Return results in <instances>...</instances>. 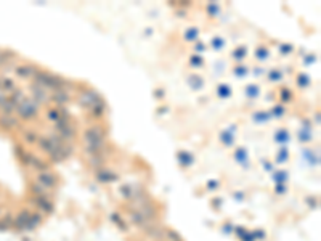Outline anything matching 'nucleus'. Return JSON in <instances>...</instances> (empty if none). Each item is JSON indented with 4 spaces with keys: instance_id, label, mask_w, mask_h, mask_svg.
Wrapping results in <instances>:
<instances>
[{
    "instance_id": "obj_8",
    "label": "nucleus",
    "mask_w": 321,
    "mask_h": 241,
    "mask_svg": "<svg viewBox=\"0 0 321 241\" xmlns=\"http://www.w3.org/2000/svg\"><path fill=\"white\" fill-rule=\"evenodd\" d=\"M50 100L57 103L58 106H64V103H68L71 100V95L68 90L64 89H58V90H53L52 95H50Z\"/></svg>"
},
{
    "instance_id": "obj_9",
    "label": "nucleus",
    "mask_w": 321,
    "mask_h": 241,
    "mask_svg": "<svg viewBox=\"0 0 321 241\" xmlns=\"http://www.w3.org/2000/svg\"><path fill=\"white\" fill-rule=\"evenodd\" d=\"M88 111H90V114H92V116L95 118V119L103 118V114L106 113V101L103 100L101 95H100V97L97 98V101L93 103L92 108L88 109Z\"/></svg>"
},
{
    "instance_id": "obj_7",
    "label": "nucleus",
    "mask_w": 321,
    "mask_h": 241,
    "mask_svg": "<svg viewBox=\"0 0 321 241\" xmlns=\"http://www.w3.org/2000/svg\"><path fill=\"white\" fill-rule=\"evenodd\" d=\"M15 73L18 74L21 79H34L36 74L39 73V69L34 64H21V66L15 68Z\"/></svg>"
},
{
    "instance_id": "obj_5",
    "label": "nucleus",
    "mask_w": 321,
    "mask_h": 241,
    "mask_svg": "<svg viewBox=\"0 0 321 241\" xmlns=\"http://www.w3.org/2000/svg\"><path fill=\"white\" fill-rule=\"evenodd\" d=\"M31 201L37 206L39 211L45 212V214H52L53 209H55V204H53V201H52V196H32Z\"/></svg>"
},
{
    "instance_id": "obj_31",
    "label": "nucleus",
    "mask_w": 321,
    "mask_h": 241,
    "mask_svg": "<svg viewBox=\"0 0 321 241\" xmlns=\"http://www.w3.org/2000/svg\"><path fill=\"white\" fill-rule=\"evenodd\" d=\"M191 64H196V66H195V68H198V66H201V64H202V60H201V58H199V57H193V58H191Z\"/></svg>"
},
{
    "instance_id": "obj_28",
    "label": "nucleus",
    "mask_w": 321,
    "mask_h": 241,
    "mask_svg": "<svg viewBox=\"0 0 321 241\" xmlns=\"http://www.w3.org/2000/svg\"><path fill=\"white\" fill-rule=\"evenodd\" d=\"M280 97H281V100L283 101H287V100H291L292 98V95H291V90H287V89H283L280 92Z\"/></svg>"
},
{
    "instance_id": "obj_4",
    "label": "nucleus",
    "mask_w": 321,
    "mask_h": 241,
    "mask_svg": "<svg viewBox=\"0 0 321 241\" xmlns=\"http://www.w3.org/2000/svg\"><path fill=\"white\" fill-rule=\"evenodd\" d=\"M98 97H100V94H98L97 90L88 89V90L80 92L79 97H77V103H79V106H80V108L90 109L93 103L97 101V98H98Z\"/></svg>"
},
{
    "instance_id": "obj_16",
    "label": "nucleus",
    "mask_w": 321,
    "mask_h": 241,
    "mask_svg": "<svg viewBox=\"0 0 321 241\" xmlns=\"http://www.w3.org/2000/svg\"><path fill=\"white\" fill-rule=\"evenodd\" d=\"M275 140L278 141L280 145H286L287 141H289V134H287L284 129H281L275 134Z\"/></svg>"
},
{
    "instance_id": "obj_25",
    "label": "nucleus",
    "mask_w": 321,
    "mask_h": 241,
    "mask_svg": "<svg viewBox=\"0 0 321 241\" xmlns=\"http://www.w3.org/2000/svg\"><path fill=\"white\" fill-rule=\"evenodd\" d=\"M247 71H249V69L244 66V64H240V66H236V68H235V74H236V76H240V78H244V76L247 74Z\"/></svg>"
},
{
    "instance_id": "obj_12",
    "label": "nucleus",
    "mask_w": 321,
    "mask_h": 241,
    "mask_svg": "<svg viewBox=\"0 0 321 241\" xmlns=\"http://www.w3.org/2000/svg\"><path fill=\"white\" fill-rule=\"evenodd\" d=\"M97 179L101 183H108V182H113V180L118 179V175L111 171H108V169L101 167V169H97Z\"/></svg>"
},
{
    "instance_id": "obj_20",
    "label": "nucleus",
    "mask_w": 321,
    "mask_h": 241,
    "mask_svg": "<svg viewBox=\"0 0 321 241\" xmlns=\"http://www.w3.org/2000/svg\"><path fill=\"white\" fill-rule=\"evenodd\" d=\"M299 139H301L302 143H305L310 139H312V132H310V127H302L301 132H299Z\"/></svg>"
},
{
    "instance_id": "obj_32",
    "label": "nucleus",
    "mask_w": 321,
    "mask_h": 241,
    "mask_svg": "<svg viewBox=\"0 0 321 241\" xmlns=\"http://www.w3.org/2000/svg\"><path fill=\"white\" fill-rule=\"evenodd\" d=\"M273 113L276 114V116H283V114H284V108H283V106L275 108V109H273Z\"/></svg>"
},
{
    "instance_id": "obj_26",
    "label": "nucleus",
    "mask_w": 321,
    "mask_h": 241,
    "mask_svg": "<svg viewBox=\"0 0 321 241\" xmlns=\"http://www.w3.org/2000/svg\"><path fill=\"white\" fill-rule=\"evenodd\" d=\"M230 92H231V89L228 85H220L219 87V95L220 97H230Z\"/></svg>"
},
{
    "instance_id": "obj_21",
    "label": "nucleus",
    "mask_w": 321,
    "mask_h": 241,
    "mask_svg": "<svg viewBox=\"0 0 321 241\" xmlns=\"http://www.w3.org/2000/svg\"><path fill=\"white\" fill-rule=\"evenodd\" d=\"M283 79V74H281V71H278V69H272L268 73V80L270 82H278V80H281Z\"/></svg>"
},
{
    "instance_id": "obj_23",
    "label": "nucleus",
    "mask_w": 321,
    "mask_h": 241,
    "mask_svg": "<svg viewBox=\"0 0 321 241\" xmlns=\"http://www.w3.org/2000/svg\"><path fill=\"white\" fill-rule=\"evenodd\" d=\"M297 84H299V87H302V89H305V87H308V85H310V79H308V76L301 74V76H299V79H297Z\"/></svg>"
},
{
    "instance_id": "obj_2",
    "label": "nucleus",
    "mask_w": 321,
    "mask_h": 241,
    "mask_svg": "<svg viewBox=\"0 0 321 241\" xmlns=\"http://www.w3.org/2000/svg\"><path fill=\"white\" fill-rule=\"evenodd\" d=\"M39 111H40V105L32 100V98H26L23 103H20L18 106H16V113H18L20 119L23 120H31L39 116Z\"/></svg>"
},
{
    "instance_id": "obj_14",
    "label": "nucleus",
    "mask_w": 321,
    "mask_h": 241,
    "mask_svg": "<svg viewBox=\"0 0 321 241\" xmlns=\"http://www.w3.org/2000/svg\"><path fill=\"white\" fill-rule=\"evenodd\" d=\"M15 89H16V85H15L13 79H10V78H0V90L5 92V94H7V92H10V94H12Z\"/></svg>"
},
{
    "instance_id": "obj_24",
    "label": "nucleus",
    "mask_w": 321,
    "mask_h": 241,
    "mask_svg": "<svg viewBox=\"0 0 321 241\" xmlns=\"http://www.w3.org/2000/svg\"><path fill=\"white\" fill-rule=\"evenodd\" d=\"M247 160V151L244 150V148H240V150L236 151V161H246Z\"/></svg>"
},
{
    "instance_id": "obj_3",
    "label": "nucleus",
    "mask_w": 321,
    "mask_h": 241,
    "mask_svg": "<svg viewBox=\"0 0 321 241\" xmlns=\"http://www.w3.org/2000/svg\"><path fill=\"white\" fill-rule=\"evenodd\" d=\"M36 182L39 185H42V187L45 188L47 191H52V190H55V188L58 187V179H57V175H55L52 171L39 172Z\"/></svg>"
},
{
    "instance_id": "obj_11",
    "label": "nucleus",
    "mask_w": 321,
    "mask_h": 241,
    "mask_svg": "<svg viewBox=\"0 0 321 241\" xmlns=\"http://www.w3.org/2000/svg\"><path fill=\"white\" fill-rule=\"evenodd\" d=\"M20 120L18 118H13V114H2L0 116V127L5 130H12L15 127H18Z\"/></svg>"
},
{
    "instance_id": "obj_1",
    "label": "nucleus",
    "mask_w": 321,
    "mask_h": 241,
    "mask_svg": "<svg viewBox=\"0 0 321 241\" xmlns=\"http://www.w3.org/2000/svg\"><path fill=\"white\" fill-rule=\"evenodd\" d=\"M84 145L88 156L101 155L106 148V129L103 125H90L84 132Z\"/></svg>"
},
{
    "instance_id": "obj_10",
    "label": "nucleus",
    "mask_w": 321,
    "mask_h": 241,
    "mask_svg": "<svg viewBox=\"0 0 321 241\" xmlns=\"http://www.w3.org/2000/svg\"><path fill=\"white\" fill-rule=\"evenodd\" d=\"M29 216H31V211H27V209L21 211L18 216L13 217V228L27 230V221H29Z\"/></svg>"
},
{
    "instance_id": "obj_22",
    "label": "nucleus",
    "mask_w": 321,
    "mask_h": 241,
    "mask_svg": "<svg viewBox=\"0 0 321 241\" xmlns=\"http://www.w3.org/2000/svg\"><path fill=\"white\" fill-rule=\"evenodd\" d=\"M210 45H212L214 50H222V48L225 47V40L222 39V37H215V39L210 42Z\"/></svg>"
},
{
    "instance_id": "obj_29",
    "label": "nucleus",
    "mask_w": 321,
    "mask_h": 241,
    "mask_svg": "<svg viewBox=\"0 0 321 241\" xmlns=\"http://www.w3.org/2000/svg\"><path fill=\"white\" fill-rule=\"evenodd\" d=\"M233 57H235L236 60H242V58H246V48H240V50H235Z\"/></svg>"
},
{
    "instance_id": "obj_33",
    "label": "nucleus",
    "mask_w": 321,
    "mask_h": 241,
    "mask_svg": "<svg viewBox=\"0 0 321 241\" xmlns=\"http://www.w3.org/2000/svg\"><path fill=\"white\" fill-rule=\"evenodd\" d=\"M291 50H292V47L287 45V43H286V45H281V53H283V55H287V52H291Z\"/></svg>"
},
{
    "instance_id": "obj_30",
    "label": "nucleus",
    "mask_w": 321,
    "mask_h": 241,
    "mask_svg": "<svg viewBox=\"0 0 321 241\" xmlns=\"http://www.w3.org/2000/svg\"><path fill=\"white\" fill-rule=\"evenodd\" d=\"M256 57H257L259 60H265V58L268 57V50H267V48H259Z\"/></svg>"
},
{
    "instance_id": "obj_13",
    "label": "nucleus",
    "mask_w": 321,
    "mask_h": 241,
    "mask_svg": "<svg viewBox=\"0 0 321 241\" xmlns=\"http://www.w3.org/2000/svg\"><path fill=\"white\" fill-rule=\"evenodd\" d=\"M57 134H58L60 137H61V139H63L64 141H68V140H71V139H74V135H76V129H74L71 124H68V125H64V127L58 129V130H57Z\"/></svg>"
},
{
    "instance_id": "obj_6",
    "label": "nucleus",
    "mask_w": 321,
    "mask_h": 241,
    "mask_svg": "<svg viewBox=\"0 0 321 241\" xmlns=\"http://www.w3.org/2000/svg\"><path fill=\"white\" fill-rule=\"evenodd\" d=\"M31 90H32V100H36L39 105L50 101V95L47 94L48 90L42 89L40 85H37V84H34V82H32V84H31Z\"/></svg>"
},
{
    "instance_id": "obj_15",
    "label": "nucleus",
    "mask_w": 321,
    "mask_h": 241,
    "mask_svg": "<svg viewBox=\"0 0 321 241\" xmlns=\"http://www.w3.org/2000/svg\"><path fill=\"white\" fill-rule=\"evenodd\" d=\"M23 135H24V141H26L27 145L37 143V141H39V134L36 132V130H32V129H27V130H24Z\"/></svg>"
},
{
    "instance_id": "obj_19",
    "label": "nucleus",
    "mask_w": 321,
    "mask_h": 241,
    "mask_svg": "<svg viewBox=\"0 0 321 241\" xmlns=\"http://www.w3.org/2000/svg\"><path fill=\"white\" fill-rule=\"evenodd\" d=\"M47 118H48V120H52V122H55V124H57L58 120L61 119V116H60V111H58V108L48 109V113H47Z\"/></svg>"
},
{
    "instance_id": "obj_27",
    "label": "nucleus",
    "mask_w": 321,
    "mask_h": 241,
    "mask_svg": "<svg viewBox=\"0 0 321 241\" xmlns=\"http://www.w3.org/2000/svg\"><path fill=\"white\" fill-rule=\"evenodd\" d=\"M207 12L210 13V16H212V13H220V5H217V3H209V5H207Z\"/></svg>"
},
{
    "instance_id": "obj_18",
    "label": "nucleus",
    "mask_w": 321,
    "mask_h": 241,
    "mask_svg": "<svg viewBox=\"0 0 321 241\" xmlns=\"http://www.w3.org/2000/svg\"><path fill=\"white\" fill-rule=\"evenodd\" d=\"M198 36H199L198 27H190V29H186V32H185V39L188 42H195L198 39Z\"/></svg>"
},
{
    "instance_id": "obj_17",
    "label": "nucleus",
    "mask_w": 321,
    "mask_h": 241,
    "mask_svg": "<svg viewBox=\"0 0 321 241\" xmlns=\"http://www.w3.org/2000/svg\"><path fill=\"white\" fill-rule=\"evenodd\" d=\"M220 139H222V141H225L226 145H233V141H235V130H223V132L220 134Z\"/></svg>"
}]
</instances>
